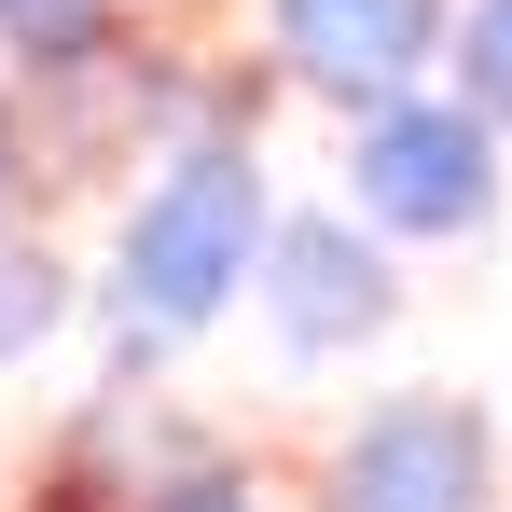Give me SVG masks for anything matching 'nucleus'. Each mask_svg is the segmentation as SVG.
Listing matches in <instances>:
<instances>
[{"instance_id":"10","label":"nucleus","mask_w":512,"mask_h":512,"mask_svg":"<svg viewBox=\"0 0 512 512\" xmlns=\"http://www.w3.org/2000/svg\"><path fill=\"white\" fill-rule=\"evenodd\" d=\"M0 194H14V125H0Z\"/></svg>"},{"instance_id":"4","label":"nucleus","mask_w":512,"mask_h":512,"mask_svg":"<svg viewBox=\"0 0 512 512\" xmlns=\"http://www.w3.org/2000/svg\"><path fill=\"white\" fill-rule=\"evenodd\" d=\"M333 512H485V429L457 402H388L333 457Z\"/></svg>"},{"instance_id":"2","label":"nucleus","mask_w":512,"mask_h":512,"mask_svg":"<svg viewBox=\"0 0 512 512\" xmlns=\"http://www.w3.org/2000/svg\"><path fill=\"white\" fill-rule=\"evenodd\" d=\"M346 194L388 236H471L485 194H499V125L471 97H388L360 125V153H346Z\"/></svg>"},{"instance_id":"8","label":"nucleus","mask_w":512,"mask_h":512,"mask_svg":"<svg viewBox=\"0 0 512 512\" xmlns=\"http://www.w3.org/2000/svg\"><path fill=\"white\" fill-rule=\"evenodd\" d=\"M56 333V263H0V360Z\"/></svg>"},{"instance_id":"3","label":"nucleus","mask_w":512,"mask_h":512,"mask_svg":"<svg viewBox=\"0 0 512 512\" xmlns=\"http://www.w3.org/2000/svg\"><path fill=\"white\" fill-rule=\"evenodd\" d=\"M263 28H277V70L319 97H388L429 70V42H443V0H263Z\"/></svg>"},{"instance_id":"5","label":"nucleus","mask_w":512,"mask_h":512,"mask_svg":"<svg viewBox=\"0 0 512 512\" xmlns=\"http://www.w3.org/2000/svg\"><path fill=\"white\" fill-rule=\"evenodd\" d=\"M263 277H277V291H263L277 333L305 346V360H319V346H360L388 319V263L360 250V222H277V236H263Z\"/></svg>"},{"instance_id":"9","label":"nucleus","mask_w":512,"mask_h":512,"mask_svg":"<svg viewBox=\"0 0 512 512\" xmlns=\"http://www.w3.org/2000/svg\"><path fill=\"white\" fill-rule=\"evenodd\" d=\"M153 512H263V499H236V485H180V499H153Z\"/></svg>"},{"instance_id":"6","label":"nucleus","mask_w":512,"mask_h":512,"mask_svg":"<svg viewBox=\"0 0 512 512\" xmlns=\"http://www.w3.org/2000/svg\"><path fill=\"white\" fill-rule=\"evenodd\" d=\"M457 84H471L485 125H512V0H471L457 14Z\"/></svg>"},{"instance_id":"1","label":"nucleus","mask_w":512,"mask_h":512,"mask_svg":"<svg viewBox=\"0 0 512 512\" xmlns=\"http://www.w3.org/2000/svg\"><path fill=\"white\" fill-rule=\"evenodd\" d=\"M277 236L263 222V167L250 153H180L139 208H125V250H111V305L139 346L208 333L236 291H250V250Z\"/></svg>"},{"instance_id":"7","label":"nucleus","mask_w":512,"mask_h":512,"mask_svg":"<svg viewBox=\"0 0 512 512\" xmlns=\"http://www.w3.org/2000/svg\"><path fill=\"white\" fill-rule=\"evenodd\" d=\"M0 42H28V56H84V42H97V0H0Z\"/></svg>"}]
</instances>
